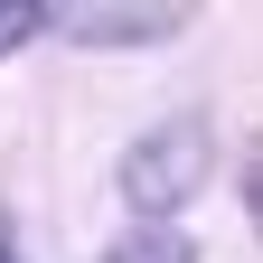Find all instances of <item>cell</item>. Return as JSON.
<instances>
[{
    "label": "cell",
    "mask_w": 263,
    "mask_h": 263,
    "mask_svg": "<svg viewBox=\"0 0 263 263\" xmlns=\"http://www.w3.org/2000/svg\"><path fill=\"white\" fill-rule=\"evenodd\" d=\"M207 170H216V132L207 122H197V113H170V122H160V132H141V141H132L122 151V197H132V216H179L188 207V197L197 188H207Z\"/></svg>",
    "instance_id": "obj_1"
},
{
    "label": "cell",
    "mask_w": 263,
    "mask_h": 263,
    "mask_svg": "<svg viewBox=\"0 0 263 263\" xmlns=\"http://www.w3.org/2000/svg\"><path fill=\"white\" fill-rule=\"evenodd\" d=\"M179 10H76V38L85 47H141V38H170Z\"/></svg>",
    "instance_id": "obj_2"
},
{
    "label": "cell",
    "mask_w": 263,
    "mask_h": 263,
    "mask_svg": "<svg viewBox=\"0 0 263 263\" xmlns=\"http://www.w3.org/2000/svg\"><path fill=\"white\" fill-rule=\"evenodd\" d=\"M113 263H197L179 235H132V245H113Z\"/></svg>",
    "instance_id": "obj_3"
},
{
    "label": "cell",
    "mask_w": 263,
    "mask_h": 263,
    "mask_svg": "<svg viewBox=\"0 0 263 263\" xmlns=\"http://www.w3.org/2000/svg\"><path fill=\"white\" fill-rule=\"evenodd\" d=\"M38 19H47L38 0H0V57H10L19 38H38Z\"/></svg>",
    "instance_id": "obj_4"
},
{
    "label": "cell",
    "mask_w": 263,
    "mask_h": 263,
    "mask_svg": "<svg viewBox=\"0 0 263 263\" xmlns=\"http://www.w3.org/2000/svg\"><path fill=\"white\" fill-rule=\"evenodd\" d=\"M0 263H19V254H10V245H0Z\"/></svg>",
    "instance_id": "obj_5"
}]
</instances>
